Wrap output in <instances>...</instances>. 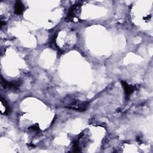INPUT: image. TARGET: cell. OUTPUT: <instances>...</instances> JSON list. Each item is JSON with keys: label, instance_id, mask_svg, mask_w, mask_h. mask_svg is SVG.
<instances>
[{"label": "cell", "instance_id": "1", "mask_svg": "<svg viewBox=\"0 0 153 153\" xmlns=\"http://www.w3.org/2000/svg\"><path fill=\"white\" fill-rule=\"evenodd\" d=\"M88 107V103L86 102H80L79 100H75L71 104L66 107L67 108L79 112L85 111Z\"/></svg>", "mask_w": 153, "mask_h": 153}, {"label": "cell", "instance_id": "2", "mask_svg": "<svg viewBox=\"0 0 153 153\" xmlns=\"http://www.w3.org/2000/svg\"><path fill=\"white\" fill-rule=\"evenodd\" d=\"M1 114L6 116L9 115L10 113V108L6 102V99L3 98V96L1 97Z\"/></svg>", "mask_w": 153, "mask_h": 153}, {"label": "cell", "instance_id": "3", "mask_svg": "<svg viewBox=\"0 0 153 153\" xmlns=\"http://www.w3.org/2000/svg\"><path fill=\"white\" fill-rule=\"evenodd\" d=\"M121 83L124 89L126 97H129L131 95V94L134 92L135 87L129 85L126 81H121Z\"/></svg>", "mask_w": 153, "mask_h": 153}, {"label": "cell", "instance_id": "4", "mask_svg": "<svg viewBox=\"0 0 153 153\" xmlns=\"http://www.w3.org/2000/svg\"><path fill=\"white\" fill-rule=\"evenodd\" d=\"M79 5L80 4H75L74 6L71 7V8L69 10V12H68V15L67 16V18H66L67 20L70 21V20H72V19L74 18V17L75 16V11L78 8Z\"/></svg>", "mask_w": 153, "mask_h": 153}, {"label": "cell", "instance_id": "5", "mask_svg": "<svg viewBox=\"0 0 153 153\" xmlns=\"http://www.w3.org/2000/svg\"><path fill=\"white\" fill-rule=\"evenodd\" d=\"M24 6L20 1H17L15 6V13L17 15H20L24 10Z\"/></svg>", "mask_w": 153, "mask_h": 153}, {"label": "cell", "instance_id": "6", "mask_svg": "<svg viewBox=\"0 0 153 153\" xmlns=\"http://www.w3.org/2000/svg\"><path fill=\"white\" fill-rule=\"evenodd\" d=\"M22 84L20 81H13L12 82H8L7 88H9L10 90H18L20 86Z\"/></svg>", "mask_w": 153, "mask_h": 153}, {"label": "cell", "instance_id": "7", "mask_svg": "<svg viewBox=\"0 0 153 153\" xmlns=\"http://www.w3.org/2000/svg\"><path fill=\"white\" fill-rule=\"evenodd\" d=\"M73 148L74 152H80V149L79 147L78 141H75L73 142Z\"/></svg>", "mask_w": 153, "mask_h": 153}, {"label": "cell", "instance_id": "8", "mask_svg": "<svg viewBox=\"0 0 153 153\" xmlns=\"http://www.w3.org/2000/svg\"><path fill=\"white\" fill-rule=\"evenodd\" d=\"M28 129H29V130H34V131H37V132L40 131V127H39L38 124L32 125V126H30Z\"/></svg>", "mask_w": 153, "mask_h": 153}, {"label": "cell", "instance_id": "9", "mask_svg": "<svg viewBox=\"0 0 153 153\" xmlns=\"http://www.w3.org/2000/svg\"><path fill=\"white\" fill-rule=\"evenodd\" d=\"M6 24V22L5 21H3V20H1V22H0V27L2 28V27H3V26L5 25Z\"/></svg>", "mask_w": 153, "mask_h": 153}]
</instances>
